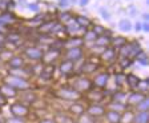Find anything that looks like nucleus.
Wrapping results in <instances>:
<instances>
[{"instance_id":"nucleus-41","label":"nucleus","mask_w":149,"mask_h":123,"mask_svg":"<svg viewBox=\"0 0 149 123\" xmlns=\"http://www.w3.org/2000/svg\"><path fill=\"white\" fill-rule=\"evenodd\" d=\"M7 104H8V101H7V99L4 98L3 95L0 94V107H6Z\"/></svg>"},{"instance_id":"nucleus-13","label":"nucleus","mask_w":149,"mask_h":123,"mask_svg":"<svg viewBox=\"0 0 149 123\" xmlns=\"http://www.w3.org/2000/svg\"><path fill=\"white\" fill-rule=\"evenodd\" d=\"M145 98H148V95L143 94V92L139 91H129L127 95V101H125V104H127L129 108H134L137 104L141 101H144Z\"/></svg>"},{"instance_id":"nucleus-42","label":"nucleus","mask_w":149,"mask_h":123,"mask_svg":"<svg viewBox=\"0 0 149 123\" xmlns=\"http://www.w3.org/2000/svg\"><path fill=\"white\" fill-rule=\"evenodd\" d=\"M100 12H101V15H102V18H104V19H107V20L109 19V13L107 12L104 8H101V10H100Z\"/></svg>"},{"instance_id":"nucleus-40","label":"nucleus","mask_w":149,"mask_h":123,"mask_svg":"<svg viewBox=\"0 0 149 123\" xmlns=\"http://www.w3.org/2000/svg\"><path fill=\"white\" fill-rule=\"evenodd\" d=\"M37 123H56L55 119L52 117H45V118H41V119L37 120Z\"/></svg>"},{"instance_id":"nucleus-7","label":"nucleus","mask_w":149,"mask_h":123,"mask_svg":"<svg viewBox=\"0 0 149 123\" xmlns=\"http://www.w3.org/2000/svg\"><path fill=\"white\" fill-rule=\"evenodd\" d=\"M44 50L40 47H36V46H32V47H27L23 51V56L25 58V60H31L32 63H39L41 62V58H43Z\"/></svg>"},{"instance_id":"nucleus-47","label":"nucleus","mask_w":149,"mask_h":123,"mask_svg":"<svg viewBox=\"0 0 149 123\" xmlns=\"http://www.w3.org/2000/svg\"><path fill=\"white\" fill-rule=\"evenodd\" d=\"M88 1H89V0H80V4L81 6H87Z\"/></svg>"},{"instance_id":"nucleus-44","label":"nucleus","mask_w":149,"mask_h":123,"mask_svg":"<svg viewBox=\"0 0 149 123\" xmlns=\"http://www.w3.org/2000/svg\"><path fill=\"white\" fill-rule=\"evenodd\" d=\"M29 10H33V11H37V10H39V7H37V4L32 3V4H29Z\"/></svg>"},{"instance_id":"nucleus-49","label":"nucleus","mask_w":149,"mask_h":123,"mask_svg":"<svg viewBox=\"0 0 149 123\" xmlns=\"http://www.w3.org/2000/svg\"><path fill=\"white\" fill-rule=\"evenodd\" d=\"M3 48H4V46H1V44H0V52L3 51Z\"/></svg>"},{"instance_id":"nucleus-2","label":"nucleus","mask_w":149,"mask_h":123,"mask_svg":"<svg viewBox=\"0 0 149 123\" xmlns=\"http://www.w3.org/2000/svg\"><path fill=\"white\" fill-rule=\"evenodd\" d=\"M1 82L7 83L9 84L11 87L16 89L19 92L20 91H25V90H29L32 87V83L29 79H24V78H20V76H15V75H11V74H7Z\"/></svg>"},{"instance_id":"nucleus-26","label":"nucleus","mask_w":149,"mask_h":123,"mask_svg":"<svg viewBox=\"0 0 149 123\" xmlns=\"http://www.w3.org/2000/svg\"><path fill=\"white\" fill-rule=\"evenodd\" d=\"M127 95H128V91H124V90H117L116 92L111 95V101L113 102H118V103H124L125 104V101H127Z\"/></svg>"},{"instance_id":"nucleus-32","label":"nucleus","mask_w":149,"mask_h":123,"mask_svg":"<svg viewBox=\"0 0 149 123\" xmlns=\"http://www.w3.org/2000/svg\"><path fill=\"white\" fill-rule=\"evenodd\" d=\"M96 38H97V35L95 34L91 28H88V30L84 31V38H83L84 43H93V41L96 40Z\"/></svg>"},{"instance_id":"nucleus-15","label":"nucleus","mask_w":149,"mask_h":123,"mask_svg":"<svg viewBox=\"0 0 149 123\" xmlns=\"http://www.w3.org/2000/svg\"><path fill=\"white\" fill-rule=\"evenodd\" d=\"M85 108H87V104H84L83 99H80V101L71 102V104H69L68 108H67V112L76 119L79 115H81L83 112H85Z\"/></svg>"},{"instance_id":"nucleus-3","label":"nucleus","mask_w":149,"mask_h":123,"mask_svg":"<svg viewBox=\"0 0 149 123\" xmlns=\"http://www.w3.org/2000/svg\"><path fill=\"white\" fill-rule=\"evenodd\" d=\"M69 84L73 87L76 91L79 92V94L84 95L87 91H89L91 89H92V79L89 78V76H85V75H81V74H79V75H74L73 78L71 79V82H69Z\"/></svg>"},{"instance_id":"nucleus-36","label":"nucleus","mask_w":149,"mask_h":123,"mask_svg":"<svg viewBox=\"0 0 149 123\" xmlns=\"http://www.w3.org/2000/svg\"><path fill=\"white\" fill-rule=\"evenodd\" d=\"M118 27H120L121 31L129 32V31H130V28H132V24H130L129 20L123 19V20H120V23H118Z\"/></svg>"},{"instance_id":"nucleus-24","label":"nucleus","mask_w":149,"mask_h":123,"mask_svg":"<svg viewBox=\"0 0 149 123\" xmlns=\"http://www.w3.org/2000/svg\"><path fill=\"white\" fill-rule=\"evenodd\" d=\"M148 122H149V111H134L132 123H148Z\"/></svg>"},{"instance_id":"nucleus-38","label":"nucleus","mask_w":149,"mask_h":123,"mask_svg":"<svg viewBox=\"0 0 149 123\" xmlns=\"http://www.w3.org/2000/svg\"><path fill=\"white\" fill-rule=\"evenodd\" d=\"M93 32H95V34L97 35V36H101V35H105V30L102 28V25H99V24H96V25H93L92 28Z\"/></svg>"},{"instance_id":"nucleus-8","label":"nucleus","mask_w":149,"mask_h":123,"mask_svg":"<svg viewBox=\"0 0 149 123\" xmlns=\"http://www.w3.org/2000/svg\"><path fill=\"white\" fill-rule=\"evenodd\" d=\"M61 54H63V50H60V48L49 47L47 51H44L40 63L41 64H55L56 60L61 58Z\"/></svg>"},{"instance_id":"nucleus-12","label":"nucleus","mask_w":149,"mask_h":123,"mask_svg":"<svg viewBox=\"0 0 149 123\" xmlns=\"http://www.w3.org/2000/svg\"><path fill=\"white\" fill-rule=\"evenodd\" d=\"M100 68V63H96L95 60H91V59H87L84 60V63L81 64L80 67V74L81 75H85V76H92L99 71Z\"/></svg>"},{"instance_id":"nucleus-21","label":"nucleus","mask_w":149,"mask_h":123,"mask_svg":"<svg viewBox=\"0 0 149 123\" xmlns=\"http://www.w3.org/2000/svg\"><path fill=\"white\" fill-rule=\"evenodd\" d=\"M104 106H105L107 110H112V111H116V112H120L123 114L125 110H128V106L124 103H118V102H113V101H109L107 102V103H104Z\"/></svg>"},{"instance_id":"nucleus-29","label":"nucleus","mask_w":149,"mask_h":123,"mask_svg":"<svg viewBox=\"0 0 149 123\" xmlns=\"http://www.w3.org/2000/svg\"><path fill=\"white\" fill-rule=\"evenodd\" d=\"M133 108H128V110H125L124 112L121 114V120L120 123H132V120H133Z\"/></svg>"},{"instance_id":"nucleus-43","label":"nucleus","mask_w":149,"mask_h":123,"mask_svg":"<svg viewBox=\"0 0 149 123\" xmlns=\"http://www.w3.org/2000/svg\"><path fill=\"white\" fill-rule=\"evenodd\" d=\"M141 30H143V31H145V32H148V30H149V24H148V23L141 24Z\"/></svg>"},{"instance_id":"nucleus-45","label":"nucleus","mask_w":149,"mask_h":123,"mask_svg":"<svg viewBox=\"0 0 149 123\" xmlns=\"http://www.w3.org/2000/svg\"><path fill=\"white\" fill-rule=\"evenodd\" d=\"M67 4H68V0H60V7H67Z\"/></svg>"},{"instance_id":"nucleus-23","label":"nucleus","mask_w":149,"mask_h":123,"mask_svg":"<svg viewBox=\"0 0 149 123\" xmlns=\"http://www.w3.org/2000/svg\"><path fill=\"white\" fill-rule=\"evenodd\" d=\"M102 118L107 120V123H120L121 114L116 112V111H112V110H107Z\"/></svg>"},{"instance_id":"nucleus-35","label":"nucleus","mask_w":149,"mask_h":123,"mask_svg":"<svg viewBox=\"0 0 149 123\" xmlns=\"http://www.w3.org/2000/svg\"><path fill=\"white\" fill-rule=\"evenodd\" d=\"M133 110L134 111H148L149 110V98H145L144 101H141Z\"/></svg>"},{"instance_id":"nucleus-19","label":"nucleus","mask_w":149,"mask_h":123,"mask_svg":"<svg viewBox=\"0 0 149 123\" xmlns=\"http://www.w3.org/2000/svg\"><path fill=\"white\" fill-rule=\"evenodd\" d=\"M139 82H140V78L137 75H134L132 72L125 74V86L128 87L129 91H136Z\"/></svg>"},{"instance_id":"nucleus-14","label":"nucleus","mask_w":149,"mask_h":123,"mask_svg":"<svg viewBox=\"0 0 149 123\" xmlns=\"http://www.w3.org/2000/svg\"><path fill=\"white\" fill-rule=\"evenodd\" d=\"M59 72L60 75L65 76V78H69L74 74V70H76V63L71 62V60H67V59H63L61 62L59 63Z\"/></svg>"},{"instance_id":"nucleus-39","label":"nucleus","mask_w":149,"mask_h":123,"mask_svg":"<svg viewBox=\"0 0 149 123\" xmlns=\"http://www.w3.org/2000/svg\"><path fill=\"white\" fill-rule=\"evenodd\" d=\"M72 19H73V18L71 16V13H69V12H64V13H61V18H60V20H61L63 23H65V24H67L68 22H71Z\"/></svg>"},{"instance_id":"nucleus-5","label":"nucleus","mask_w":149,"mask_h":123,"mask_svg":"<svg viewBox=\"0 0 149 123\" xmlns=\"http://www.w3.org/2000/svg\"><path fill=\"white\" fill-rule=\"evenodd\" d=\"M105 96H107L105 90H100V89H95V87H92L89 91H87L83 95V98L81 99L85 101L88 104H91V103H102L104 99H105Z\"/></svg>"},{"instance_id":"nucleus-48","label":"nucleus","mask_w":149,"mask_h":123,"mask_svg":"<svg viewBox=\"0 0 149 123\" xmlns=\"http://www.w3.org/2000/svg\"><path fill=\"white\" fill-rule=\"evenodd\" d=\"M3 115V107H0V117Z\"/></svg>"},{"instance_id":"nucleus-34","label":"nucleus","mask_w":149,"mask_h":123,"mask_svg":"<svg viewBox=\"0 0 149 123\" xmlns=\"http://www.w3.org/2000/svg\"><path fill=\"white\" fill-rule=\"evenodd\" d=\"M115 83L118 87V90H123V86L125 84V74L118 72L115 75Z\"/></svg>"},{"instance_id":"nucleus-11","label":"nucleus","mask_w":149,"mask_h":123,"mask_svg":"<svg viewBox=\"0 0 149 123\" xmlns=\"http://www.w3.org/2000/svg\"><path fill=\"white\" fill-rule=\"evenodd\" d=\"M107 108L104 106V103H91V104H87V108H85V112L88 115H91L92 118L95 119H101L105 114Z\"/></svg>"},{"instance_id":"nucleus-37","label":"nucleus","mask_w":149,"mask_h":123,"mask_svg":"<svg viewBox=\"0 0 149 123\" xmlns=\"http://www.w3.org/2000/svg\"><path fill=\"white\" fill-rule=\"evenodd\" d=\"M3 123H28V122H27V119H22V118L8 117V118H4Z\"/></svg>"},{"instance_id":"nucleus-20","label":"nucleus","mask_w":149,"mask_h":123,"mask_svg":"<svg viewBox=\"0 0 149 123\" xmlns=\"http://www.w3.org/2000/svg\"><path fill=\"white\" fill-rule=\"evenodd\" d=\"M56 123H74V118L71 117L68 112H63V111H57L52 115Z\"/></svg>"},{"instance_id":"nucleus-28","label":"nucleus","mask_w":149,"mask_h":123,"mask_svg":"<svg viewBox=\"0 0 149 123\" xmlns=\"http://www.w3.org/2000/svg\"><path fill=\"white\" fill-rule=\"evenodd\" d=\"M15 22V16L9 12H3L0 15V25H8Z\"/></svg>"},{"instance_id":"nucleus-4","label":"nucleus","mask_w":149,"mask_h":123,"mask_svg":"<svg viewBox=\"0 0 149 123\" xmlns=\"http://www.w3.org/2000/svg\"><path fill=\"white\" fill-rule=\"evenodd\" d=\"M9 114L11 117L22 118V119H28L31 115V106L17 101L9 104Z\"/></svg>"},{"instance_id":"nucleus-27","label":"nucleus","mask_w":149,"mask_h":123,"mask_svg":"<svg viewBox=\"0 0 149 123\" xmlns=\"http://www.w3.org/2000/svg\"><path fill=\"white\" fill-rule=\"evenodd\" d=\"M74 22L77 23V25L80 27V28H84V30H88L91 27V24H92V22H91L89 19H88L87 16H81V15H77L76 18H73Z\"/></svg>"},{"instance_id":"nucleus-9","label":"nucleus","mask_w":149,"mask_h":123,"mask_svg":"<svg viewBox=\"0 0 149 123\" xmlns=\"http://www.w3.org/2000/svg\"><path fill=\"white\" fill-rule=\"evenodd\" d=\"M61 56L67 60H71L73 63H77L84 58V50L83 47H76V48H67L63 51Z\"/></svg>"},{"instance_id":"nucleus-18","label":"nucleus","mask_w":149,"mask_h":123,"mask_svg":"<svg viewBox=\"0 0 149 123\" xmlns=\"http://www.w3.org/2000/svg\"><path fill=\"white\" fill-rule=\"evenodd\" d=\"M0 94L3 95L7 101H11V99H16L19 96V91L13 87H11L9 84L4 82H0Z\"/></svg>"},{"instance_id":"nucleus-1","label":"nucleus","mask_w":149,"mask_h":123,"mask_svg":"<svg viewBox=\"0 0 149 123\" xmlns=\"http://www.w3.org/2000/svg\"><path fill=\"white\" fill-rule=\"evenodd\" d=\"M55 96L64 102H74V101H80V99L83 98V95L79 94L69 83L57 87V89L55 90Z\"/></svg>"},{"instance_id":"nucleus-16","label":"nucleus","mask_w":149,"mask_h":123,"mask_svg":"<svg viewBox=\"0 0 149 123\" xmlns=\"http://www.w3.org/2000/svg\"><path fill=\"white\" fill-rule=\"evenodd\" d=\"M61 28V24H59L57 22H47L37 27V32L43 35H49L52 32H59Z\"/></svg>"},{"instance_id":"nucleus-33","label":"nucleus","mask_w":149,"mask_h":123,"mask_svg":"<svg viewBox=\"0 0 149 123\" xmlns=\"http://www.w3.org/2000/svg\"><path fill=\"white\" fill-rule=\"evenodd\" d=\"M148 90H149V83H148V79H140L139 84H137V89H136V91H139V92H143V94L148 95Z\"/></svg>"},{"instance_id":"nucleus-6","label":"nucleus","mask_w":149,"mask_h":123,"mask_svg":"<svg viewBox=\"0 0 149 123\" xmlns=\"http://www.w3.org/2000/svg\"><path fill=\"white\" fill-rule=\"evenodd\" d=\"M92 79V86L95 89L105 90V87L108 86L109 80H111V74L108 71H97Z\"/></svg>"},{"instance_id":"nucleus-31","label":"nucleus","mask_w":149,"mask_h":123,"mask_svg":"<svg viewBox=\"0 0 149 123\" xmlns=\"http://www.w3.org/2000/svg\"><path fill=\"white\" fill-rule=\"evenodd\" d=\"M20 40H22V36H20V34H17V32H9L6 36V43L9 41V43H12V44H15V46L19 44Z\"/></svg>"},{"instance_id":"nucleus-30","label":"nucleus","mask_w":149,"mask_h":123,"mask_svg":"<svg viewBox=\"0 0 149 123\" xmlns=\"http://www.w3.org/2000/svg\"><path fill=\"white\" fill-rule=\"evenodd\" d=\"M74 123H96V119L92 118L91 115H88L87 112H83L74 119Z\"/></svg>"},{"instance_id":"nucleus-10","label":"nucleus","mask_w":149,"mask_h":123,"mask_svg":"<svg viewBox=\"0 0 149 123\" xmlns=\"http://www.w3.org/2000/svg\"><path fill=\"white\" fill-rule=\"evenodd\" d=\"M100 58V62L102 63H107V64H113L116 60L118 59V55H117V50L115 47H105L104 50L101 51V54L99 55Z\"/></svg>"},{"instance_id":"nucleus-17","label":"nucleus","mask_w":149,"mask_h":123,"mask_svg":"<svg viewBox=\"0 0 149 123\" xmlns=\"http://www.w3.org/2000/svg\"><path fill=\"white\" fill-rule=\"evenodd\" d=\"M25 62H27V60H25V58L23 56L22 54L20 55L13 54L12 56L6 62V66L8 70H17V68H22V67H25Z\"/></svg>"},{"instance_id":"nucleus-22","label":"nucleus","mask_w":149,"mask_h":123,"mask_svg":"<svg viewBox=\"0 0 149 123\" xmlns=\"http://www.w3.org/2000/svg\"><path fill=\"white\" fill-rule=\"evenodd\" d=\"M55 64H43V68H41V72L39 76L44 80H51L55 74Z\"/></svg>"},{"instance_id":"nucleus-46","label":"nucleus","mask_w":149,"mask_h":123,"mask_svg":"<svg viewBox=\"0 0 149 123\" xmlns=\"http://www.w3.org/2000/svg\"><path fill=\"white\" fill-rule=\"evenodd\" d=\"M136 31H141V23H136V27H134Z\"/></svg>"},{"instance_id":"nucleus-25","label":"nucleus","mask_w":149,"mask_h":123,"mask_svg":"<svg viewBox=\"0 0 149 123\" xmlns=\"http://www.w3.org/2000/svg\"><path fill=\"white\" fill-rule=\"evenodd\" d=\"M111 41H112V38L111 36H107V35H101V36H97L96 40L93 41V44L99 48H104L105 47H109L111 46Z\"/></svg>"}]
</instances>
